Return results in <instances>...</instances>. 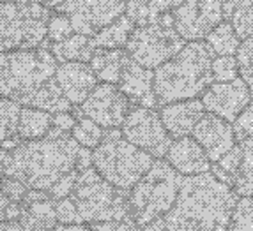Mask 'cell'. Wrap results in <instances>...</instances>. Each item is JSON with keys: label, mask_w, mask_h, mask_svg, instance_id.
I'll list each match as a JSON object with an SVG mask.
<instances>
[{"label": "cell", "mask_w": 253, "mask_h": 231, "mask_svg": "<svg viewBox=\"0 0 253 231\" xmlns=\"http://www.w3.org/2000/svg\"><path fill=\"white\" fill-rule=\"evenodd\" d=\"M237 199L236 191L211 171L182 177L172 208L140 231H227Z\"/></svg>", "instance_id": "obj_1"}, {"label": "cell", "mask_w": 253, "mask_h": 231, "mask_svg": "<svg viewBox=\"0 0 253 231\" xmlns=\"http://www.w3.org/2000/svg\"><path fill=\"white\" fill-rule=\"evenodd\" d=\"M57 66L59 62L51 53L48 39L34 50L0 53V96L51 115L71 111L73 104L55 81Z\"/></svg>", "instance_id": "obj_2"}, {"label": "cell", "mask_w": 253, "mask_h": 231, "mask_svg": "<svg viewBox=\"0 0 253 231\" xmlns=\"http://www.w3.org/2000/svg\"><path fill=\"white\" fill-rule=\"evenodd\" d=\"M82 145L71 132L53 129L39 139L21 141L7 152L2 175L23 182L29 189L50 191L53 184L73 169H78Z\"/></svg>", "instance_id": "obj_3"}, {"label": "cell", "mask_w": 253, "mask_h": 231, "mask_svg": "<svg viewBox=\"0 0 253 231\" xmlns=\"http://www.w3.org/2000/svg\"><path fill=\"white\" fill-rule=\"evenodd\" d=\"M82 223L94 231H140L129 206V191L119 189L96 171L82 169L71 196Z\"/></svg>", "instance_id": "obj_4"}, {"label": "cell", "mask_w": 253, "mask_h": 231, "mask_svg": "<svg viewBox=\"0 0 253 231\" xmlns=\"http://www.w3.org/2000/svg\"><path fill=\"white\" fill-rule=\"evenodd\" d=\"M214 55L207 42L190 41L169 62L154 69V92L158 106L197 99L202 96L212 80Z\"/></svg>", "instance_id": "obj_5"}, {"label": "cell", "mask_w": 253, "mask_h": 231, "mask_svg": "<svg viewBox=\"0 0 253 231\" xmlns=\"http://www.w3.org/2000/svg\"><path fill=\"white\" fill-rule=\"evenodd\" d=\"M154 157L124 138L121 129H106L92 152V166L119 189L131 191L154 164Z\"/></svg>", "instance_id": "obj_6"}, {"label": "cell", "mask_w": 253, "mask_h": 231, "mask_svg": "<svg viewBox=\"0 0 253 231\" xmlns=\"http://www.w3.org/2000/svg\"><path fill=\"white\" fill-rule=\"evenodd\" d=\"M182 175L169 164L156 159L144 177L129 191V206L135 223L142 230L170 210L179 196Z\"/></svg>", "instance_id": "obj_7"}, {"label": "cell", "mask_w": 253, "mask_h": 231, "mask_svg": "<svg viewBox=\"0 0 253 231\" xmlns=\"http://www.w3.org/2000/svg\"><path fill=\"white\" fill-rule=\"evenodd\" d=\"M50 16L51 9L38 0L0 2V53L42 46Z\"/></svg>", "instance_id": "obj_8"}, {"label": "cell", "mask_w": 253, "mask_h": 231, "mask_svg": "<svg viewBox=\"0 0 253 231\" xmlns=\"http://www.w3.org/2000/svg\"><path fill=\"white\" fill-rule=\"evenodd\" d=\"M184 46L186 41L175 30L170 11L149 25L135 27L126 44V51L136 64L147 69H156L173 59Z\"/></svg>", "instance_id": "obj_9"}, {"label": "cell", "mask_w": 253, "mask_h": 231, "mask_svg": "<svg viewBox=\"0 0 253 231\" xmlns=\"http://www.w3.org/2000/svg\"><path fill=\"white\" fill-rule=\"evenodd\" d=\"M121 131L127 141H131L140 150L151 154L154 159L167 157V152L173 141L160 113L154 108L133 104Z\"/></svg>", "instance_id": "obj_10"}, {"label": "cell", "mask_w": 253, "mask_h": 231, "mask_svg": "<svg viewBox=\"0 0 253 231\" xmlns=\"http://www.w3.org/2000/svg\"><path fill=\"white\" fill-rule=\"evenodd\" d=\"M53 11L69 18L75 34L94 37L126 14V0H66Z\"/></svg>", "instance_id": "obj_11"}, {"label": "cell", "mask_w": 253, "mask_h": 231, "mask_svg": "<svg viewBox=\"0 0 253 231\" xmlns=\"http://www.w3.org/2000/svg\"><path fill=\"white\" fill-rule=\"evenodd\" d=\"M175 30L184 41H202L223 21V2L219 0H177L172 9Z\"/></svg>", "instance_id": "obj_12"}, {"label": "cell", "mask_w": 253, "mask_h": 231, "mask_svg": "<svg viewBox=\"0 0 253 231\" xmlns=\"http://www.w3.org/2000/svg\"><path fill=\"white\" fill-rule=\"evenodd\" d=\"M133 102L114 83H97L89 97L78 106V115L87 117L103 129L123 127Z\"/></svg>", "instance_id": "obj_13"}, {"label": "cell", "mask_w": 253, "mask_h": 231, "mask_svg": "<svg viewBox=\"0 0 253 231\" xmlns=\"http://www.w3.org/2000/svg\"><path fill=\"white\" fill-rule=\"evenodd\" d=\"M204 108L212 115H218L227 122H234L237 115L253 101L248 85L243 78L232 81H214L202 94Z\"/></svg>", "instance_id": "obj_14"}, {"label": "cell", "mask_w": 253, "mask_h": 231, "mask_svg": "<svg viewBox=\"0 0 253 231\" xmlns=\"http://www.w3.org/2000/svg\"><path fill=\"white\" fill-rule=\"evenodd\" d=\"M191 136L206 150L211 163H216V161L221 159L228 150H232L236 147L237 143L236 134H234V127L230 126V122L223 120L218 115L209 113V111L204 113L199 124L195 126Z\"/></svg>", "instance_id": "obj_15"}, {"label": "cell", "mask_w": 253, "mask_h": 231, "mask_svg": "<svg viewBox=\"0 0 253 231\" xmlns=\"http://www.w3.org/2000/svg\"><path fill=\"white\" fill-rule=\"evenodd\" d=\"M55 81L60 92L73 106H80L96 89L97 78L90 64L87 62H62L57 66Z\"/></svg>", "instance_id": "obj_16"}, {"label": "cell", "mask_w": 253, "mask_h": 231, "mask_svg": "<svg viewBox=\"0 0 253 231\" xmlns=\"http://www.w3.org/2000/svg\"><path fill=\"white\" fill-rule=\"evenodd\" d=\"M117 85L135 106H144V108L158 106L156 92H154V71L136 64L131 57L124 66Z\"/></svg>", "instance_id": "obj_17"}, {"label": "cell", "mask_w": 253, "mask_h": 231, "mask_svg": "<svg viewBox=\"0 0 253 231\" xmlns=\"http://www.w3.org/2000/svg\"><path fill=\"white\" fill-rule=\"evenodd\" d=\"M20 224L25 231H53L59 226L55 214V199L46 191L29 189L21 201Z\"/></svg>", "instance_id": "obj_18"}, {"label": "cell", "mask_w": 253, "mask_h": 231, "mask_svg": "<svg viewBox=\"0 0 253 231\" xmlns=\"http://www.w3.org/2000/svg\"><path fill=\"white\" fill-rule=\"evenodd\" d=\"M167 161L182 177L207 173L211 171L212 166L206 150L200 147L193 136H182V138L173 139L167 152Z\"/></svg>", "instance_id": "obj_19"}, {"label": "cell", "mask_w": 253, "mask_h": 231, "mask_svg": "<svg viewBox=\"0 0 253 231\" xmlns=\"http://www.w3.org/2000/svg\"><path fill=\"white\" fill-rule=\"evenodd\" d=\"M206 113L204 102L199 99H186V101L170 102L161 106L160 117L163 120L169 134L173 139L182 136H191L195 126Z\"/></svg>", "instance_id": "obj_20"}, {"label": "cell", "mask_w": 253, "mask_h": 231, "mask_svg": "<svg viewBox=\"0 0 253 231\" xmlns=\"http://www.w3.org/2000/svg\"><path fill=\"white\" fill-rule=\"evenodd\" d=\"M129 60L126 48L119 50H106V48H96L92 59H90V67L94 74L101 83H114L117 85L123 74V69Z\"/></svg>", "instance_id": "obj_21"}, {"label": "cell", "mask_w": 253, "mask_h": 231, "mask_svg": "<svg viewBox=\"0 0 253 231\" xmlns=\"http://www.w3.org/2000/svg\"><path fill=\"white\" fill-rule=\"evenodd\" d=\"M50 50L57 62H90L96 46L92 37L82 34H73L71 37L64 39L60 42H50Z\"/></svg>", "instance_id": "obj_22"}, {"label": "cell", "mask_w": 253, "mask_h": 231, "mask_svg": "<svg viewBox=\"0 0 253 231\" xmlns=\"http://www.w3.org/2000/svg\"><path fill=\"white\" fill-rule=\"evenodd\" d=\"M51 118L53 115L39 108L21 106L20 120H18V138L21 141H32L39 139L51 129Z\"/></svg>", "instance_id": "obj_23"}, {"label": "cell", "mask_w": 253, "mask_h": 231, "mask_svg": "<svg viewBox=\"0 0 253 231\" xmlns=\"http://www.w3.org/2000/svg\"><path fill=\"white\" fill-rule=\"evenodd\" d=\"M173 0H126V16L136 27L149 25L170 13Z\"/></svg>", "instance_id": "obj_24"}, {"label": "cell", "mask_w": 253, "mask_h": 231, "mask_svg": "<svg viewBox=\"0 0 253 231\" xmlns=\"http://www.w3.org/2000/svg\"><path fill=\"white\" fill-rule=\"evenodd\" d=\"M135 23L123 14V16L115 20L114 23H110L108 27L97 32L92 37V42L96 48H106V50H119V48H126L127 41H129L133 30H135Z\"/></svg>", "instance_id": "obj_25"}, {"label": "cell", "mask_w": 253, "mask_h": 231, "mask_svg": "<svg viewBox=\"0 0 253 231\" xmlns=\"http://www.w3.org/2000/svg\"><path fill=\"white\" fill-rule=\"evenodd\" d=\"M223 20L230 21L241 39L250 37L253 34V0L223 2Z\"/></svg>", "instance_id": "obj_26"}, {"label": "cell", "mask_w": 253, "mask_h": 231, "mask_svg": "<svg viewBox=\"0 0 253 231\" xmlns=\"http://www.w3.org/2000/svg\"><path fill=\"white\" fill-rule=\"evenodd\" d=\"M206 42L214 57H236L241 46V37L236 34L230 21H221L209 32Z\"/></svg>", "instance_id": "obj_27"}, {"label": "cell", "mask_w": 253, "mask_h": 231, "mask_svg": "<svg viewBox=\"0 0 253 231\" xmlns=\"http://www.w3.org/2000/svg\"><path fill=\"white\" fill-rule=\"evenodd\" d=\"M241 161H243V145H241V143L237 145L236 143V147H234L232 150H228L221 159L212 163L211 173L219 182L230 185L234 189L237 173H239V168H241Z\"/></svg>", "instance_id": "obj_28"}, {"label": "cell", "mask_w": 253, "mask_h": 231, "mask_svg": "<svg viewBox=\"0 0 253 231\" xmlns=\"http://www.w3.org/2000/svg\"><path fill=\"white\" fill-rule=\"evenodd\" d=\"M241 145H243V161L234 184V191L239 196H253V136L245 139Z\"/></svg>", "instance_id": "obj_29"}, {"label": "cell", "mask_w": 253, "mask_h": 231, "mask_svg": "<svg viewBox=\"0 0 253 231\" xmlns=\"http://www.w3.org/2000/svg\"><path fill=\"white\" fill-rule=\"evenodd\" d=\"M21 106L7 97L0 96V147L7 139L18 136V120Z\"/></svg>", "instance_id": "obj_30"}, {"label": "cell", "mask_w": 253, "mask_h": 231, "mask_svg": "<svg viewBox=\"0 0 253 231\" xmlns=\"http://www.w3.org/2000/svg\"><path fill=\"white\" fill-rule=\"evenodd\" d=\"M71 136L76 139L78 145L92 150V148H96L101 143L103 136H105V129L101 126H97L90 118L76 117V124L71 131Z\"/></svg>", "instance_id": "obj_31"}, {"label": "cell", "mask_w": 253, "mask_h": 231, "mask_svg": "<svg viewBox=\"0 0 253 231\" xmlns=\"http://www.w3.org/2000/svg\"><path fill=\"white\" fill-rule=\"evenodd\" d=\"M227 231H253V196H241Z\"/></svg>", "instance_id": "obj_32"}, {"label": "cell", "mask_w": 253, "mask_h": 231, "mask_svg": "<svg viewBox=\"0 0 253 231\" xmlns=\"http://www.w3.org/2000/svg\"><path fill=\"white\" fill-rule=\"evenodd\" d=\"M237 66H239V74L248 85L250 94L253 99V34L250 37L241 41V46L237 50Z\"/></svg>", "instance_id": "obj_33"}, {"label": "cell", "mask_w": 253, "mask_h": 231, "mask_svg": "<svg viewBox=\"0 0 253 231\" xmlns=\"http://www.w3.org/2000/svg\"><path fill=\"white\" fill-rule=\"evenodd\" d=\"M75 34V30H73V25L69 18L62 13H57L53 11L50 16V21H48V41L50 42H60L64 39L71 37Z\"/></svg>", "instance_id": "obj_34"}, {"label": "cell", "mask_w": 253, "mask_h": 231, "mask_svg": "<svg viewBox=\"0 0 253 231\" xmlns=\"http://www.w3.org/2000/svg\"><path fill=\"white\" fill-rule=\"evenodd\" d=\"M239 74L236 57H214L212 60V80L214 81H232Z\"/></svg>", "instance_id": "obj_35"}, {"label": "cell", "mask_w": 253, "mask_h": 231, "mask_svg": "<svg viewBox=\"0 0 253 231\" xmlns=\"http://www.w3.org/2000/svg\"><path fill=\"white\" fill-rule=\"evenodd\" d=\"M234 134H236V141L243 143L245 139H248L250 136H253V102H250L232 122Z\"/></svg>", "instance_id": "obj_36"}, {"label": "cell", "mask_w": 253, "mask_h": 231, "mask_svg": "<svg viewBox=\"0 0 253 231\" xmlns=\"http://www.w3.org/2000/svg\"><path fill=\"white\" fill-rule=\"evenodd\" d=\"M55 214L57 221L64 226H71V224H84L80 219V214L76 210V205L73 203L71 198H62L55 201Z\"/></svg>", "instance_id": "obj_37"}, {"label": "cell", "mask_w": 253, "mask_h": 231, "mask_svg": "<svg viewBox=\"0 0 253 231\" xmlns=\"http://www.w3.org/2000/svg\"><path fill=\"white\" fill-rule=\"evenodd\" d=\"M78 169H73V171H69L68 175H64L62 178H59V180L55 182L53 187H51L50 191H48V194H50L51 199H62V198H69L73 193V189H75V184H76V178H78Z\"/></svg>", "instance_id": "obj_38"}, {"label": "cell", "mask_w": 253, "mask_h": 231, "mask_svg": "<svg viewBox=\"0 0 253 231\" xmlns=\"http://www.w3.org/2000/svg\"><path fill=\"white\" fill-rule=\"evenodd\" d=\"M0 193H4L11 201L21 203L23 198L27 196V193H29V187L23 182L16 180V178L4 177L0 182Z\"/></svg>", "instance_id": "obj_39"}, {"label": "cell", "mask_w": 253, "mask_h": 231, "mask_svg": "<svg viewBox=\"0 0 253 231\" xmlns=\"http://www.w3.org/2000/svg\"><path fill=\"white\" fill-rule=\"evenodd\" d=\"M21 215V203L11 201L4 193H0V223L18 221Z\"/></svg>", "instance_id": "obj_40"}, {"label": "cell", "mask_w": 253, "mask_h": 231, "mask_svg": "<svg viewBox=\"0 0 253 231\" xmlns=\"http://www.w3.org/2000/svg\"><path fill=\"white\" fill-rule=\"evenodd\" d=\"M75 124H76V117L71 111L53 113V118H51V127H53V129L64 131V132H71Z\"/></svg>", "instance_id": "obj_41"}, {"label": "cell", "mask_w": 253, "mask_h": 231, "mask_svg": "<svg viewBox=\"0 0 253 231\" xmlns=\"http://www.w3.org/2000/svg\"><path fill=\"white\" fill-rule=\"evenodd\" d=\"M0 231H25L20 221H4L0 223Z\"/></svg>", "instance_id": "obj_42"}, {"label": "cell", "mask_w": 253, "mask_h": 231, "mask_svg": "<svg viewBox=\"0 0 253 231\" xmlns=\"http://www.w3.org/2000/svg\"><path fill=\"white\" fill-rule=\"evenodd\" d=\"M53 231H94L90 230L87 224H71V226H64V224H59Z\"/></svg>", "instance_id": "obj_43"}, {"label": "cell", "mask_w": 253, "mask_h": 231, "mask_svg": "<svg viewBox=\"0 0 253 231\" xmlns=\"http://www.w3.org/2000/svg\"><path fill=\"white\" fill-rule=\"evenodd\" d=\"M5 157H7V150H4V148H0V168H2V164H4Z\"/></svg>", "instance_id": "obj_44"}, {"label": "cell", "mask_w": 253, "mask_h": 231, "mask_svg": "<svg viewBox=\"0 0 253 231\" xmlns=\"http://www.w3.org/2000/svg\"><path fill=\"white\" fill-rule=\"evenodd\" d=\"M2 178H4V175H2V171H0V182H2Z\"/></svg>", "instance_id": "obj_45"}, {"label": "cell", "mask_w": 253, "mask_h": 231, "mask_svg": "<svg viewBox=\"0 0 253 231\" xmlns=\"http://www.w3.org/2000/svg\"><path fill=\"white\" fill-rule=\"evenodd\" d=\"M0 2H11V0H0Z\"/></svg>", "instance_id": "obj_46"}, {"label": "cell", "mask_w": 253, "mask_h": 231, "mask_svg": "<svg viewBox=\"0 0 253 231\" xmlns=\"http://www.w3.org/2000/svg\"><path fill=\"white\" fill-rule=\"evenodd\" d=\"M219 2H227V0H219Z\"/></svg>", "instance_id": "obj_47"}]
</instances>
